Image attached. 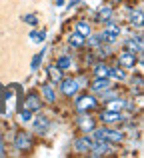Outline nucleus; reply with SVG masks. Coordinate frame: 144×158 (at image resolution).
<instances>
[{
  "instance_id": "f257e3e1",
  "label": "nucleus",
  "mask_w": 144,
  "mask_h": 158,
  "mask_svg": "<svg viewBox=\"0 0 144 158\" xmlns=\"http://www.w3.org/2000/svg\"><path fill=\"white\" fill-rule=\"evenodd\" d=\"M90 134H92V140H106V142H112V144H118L124 140V132L116 130L114 126H106V124L100 128L94 126V130Z\"/></svg>"
},
{
  "instance_id": "f03ea898",
  "label": "nucleus",
  "mask_w": 144,
  "mask_h": 158,
  "mask_svg": "<svg viewBox=\"0 0 144 158\" xmlns=\"http://www.w3.org/2000/svg\"><path fill=\"white\" fill-rule=\"evenodd\" d=\"M106 28L100 32V38H102V44H114L118 40V36H120V26H116V24L112 22V18L106 20Z\"/></svg>"
},
{
  "instance_id": "7ed1b4c3",
  "label": "nucleus",
  "mask_w": 144,
  "mask_h": 158,
  "mask_svg": "<svg viewBox=\"0 0 144 158\" xmlns=\"http://www.w3.org/2000/svg\"><path fill=\"white\" fill-rule=\"evenodd\" d=\"M74 104H76L78 112H90V110H94V108L98 106V100H96L94 94H82V96L76 98Z\"/></svg>"
},
{
  "instance_id": "20e7f679",
  "label": "nucleus",
  "mask_w": 144,
  "mask_h": 158,
  "mask_svg": "<svg viewBox=\"0 0 144 158\" xmlns=\"http://www.w3.org/2000/svg\"><path fill=\"white\" fill-rule=\"evenodd\" d=\"M124 120H126V114H122V112H118V110L100 112V122L106 124V126H116L118 122H124Z\"/></svg>"
},
{
  "instance_id": "39448f33",
  "label": "nucleus",
  "mask_w": 144,
  "mask_h": 158,
  "mask_svg": "<svg viewBox=\"0 0 144 158\" xmlns=\"http://www.w3.org/2000/svg\"><path fill=\"white\" fill-rule=\"evenodd\" d=\"M32 144H34V140H32V136L28 132H18L14 136V148L18 152H28L32 148Z\"/></svg>"
},
{
  "instance_id": "423d86ee",
  "label": "nucleus",
  "mask_w": 144,
  "mask_h": 158,
  "mask_svg": "<svg viewBox=\"0 0 144 158\" xmlns=\"http://www.w3.org/2000/svg\"><path fill=\"white\" fill-rule=\"evenodd\" d=\"M138 58H140V56H136L134 52L122 50L120 54H118V66H120V68H124V70H132L134 66L138 64Z\"/></svg>"
},
{
  "instance_id": "0eeeda50",
  "label": "nucleus",
  "mask_w": 144,
  "mask_h": 158,
  "mask_svg": "<svg viewBox=\"0 0 144 158\" xmlns=\"http://www.w3.org/2000/svg\"><path fill=\"white\" fill-rule=\"evenodd\" d=\"M58 84H60V92H62L64 96H68V98L76 96V94L80 92V88H78V82H76V78H62V80H60Z\"/></svg>"
},
{
  "instance_id": "6e6552de",
  "label": "nucleus",
  "mask_w": 144,
  "mask_h": 158,
  "mask_svg": "<svg viewBox=\"0 0 144 158\" xmlns=\"http://www.w3.org/2000/svg\"><path fill=\"white\" fill-rule=\"evenodd\" d=\"M22 104H24V108H26V110L36 112V110H40V108H42V98L38 96V92H34V90H32V92L26 94V98H24Z\"/></svg>"
},
{
  "instance_id": "1a4fd4ad",
  "label": "nucleus",
  "mask_w": 144,
  "mask_h": 158,
  "mask_svg": "<svg viewBox=\"0 0 144 158\" xmlns=\"http://www.w3.org/2000/svg\"><path fill=\"white\" fill-rule=\"evenodd\" d=\"M92 144H94L92 136H78V138L72 142V146H74V150H76V152H80V154H86V152H90Z\"/></svg>"
},
{
  "instance_id": "9d476101",
  "label": "nucleus",
  "mask_w": 144,
  "mask_h": 158,
  "mask_svg": "<svg viewBox=\"0 0 144 158\" xmlns=\"http://www.w3.org/2000/svg\"><path fill=\"white\" fill-rule=\"evenodd\" d=\"M76 124L80 126L82 132H92L94 126H96V120H94L92 116L88 114V112H80V116H78V120H76Z\"/></svg>"
},
{
  "instance_id": "9b49d317",
  "label": "nucleus",
  "mask_w": 144,
  "mask_h": 158,
  "mask_svg": "<svg viewBox=\"0 0 144 158\" xmlns=\"http://www.w3.org/2000/svg\"><path fill=\"white\" fill-rule=\"evenodd\" d=\"M124 50L128 52H134L136 56H142V36H132V38H128L124 42Z\"/></svg>"
},
{
  "instance_id": "f8f14e48",
  "label": "nucleus",
  "mask_w": 144,
  "mask_h": 158,
  "mask_svg": "<svg viewBox=\"0 0 144 158\" xmlns=\"http://www.w3.org/2000/svg\"><path fill=\"white\" fill-rule=\"evenodd\" d=\"M110 86H112V82H110V78H102V76H96L92 80V84H90V90H92L94 94H100L104 92V90H108Z\"/></svg>"
},
{
  "instance_id": "ddd939ff",
  "label": "nucleus",
  "mask_w": 144,
  "mask_h": 158,
  "mask_svg": "<svg viewBox=\"0 0 144 158\" xmlns=\"http://www.w3.org/2000/svg\"><path fill=\"white\" fill-rule=\"evenodd\" d=\"M32 120H34V124H32L34 132H38V134H46L48 128H50V120H48L46 116H38V118H32Z\"/></svg>"
},
{
  "instance_id": "4468645a",
  "label": "nucleus",
  "mask_w": 144,
  "mask_h": 158,
  "mask_svg": "<svg viewBox=\"0 0 144 158\" xmlns=\"http://www.w3.org/2000/svg\"><path fill=\"white\" fill-rule=\"evenodd\" d=\"M42 96H44V100L48 102V104H54L56 102V90H54V84L52 82H48V84H42Z\"/></svg>"
},
{
  "instance_id": "2eb2a0df",
  "label": "nucleus",
  "mask_w": 144,
  "mask_h": 158,
  "mask_svg": "<svg viewBox=\"0 0 144 158\" xmlns=\"http://www.w3.org/2000/svg\"><path fill=\"white\" fill-rule=\"evenodd\" d=\"M142 24H144V12H142V8H136V10L130 14V26L142 28Z\"/></svg>"
},
{
  "instance_id": "dca6fc26",
  "label": "nucleus",
  "mask_w": 144,
  "mask_h": 158,
  "mask_svg": "<svg viewBox=\"0 0 144 158\" xmlns=\"http://www.w3.org/2000/svg\"><path fill=\"white\" fill-rule=\"evenodd\" d=\"M86 42V38L82 34H78V32H72L70 36H68V44H70L72 48H82Z\"/></svg>"
},
{
  "instance_id": "f3484780",
  "label": "nucleus",
  "mask_w": 144,
  "mask_h": 158,
  "mask_svg": "<svg viewBox=\"0 0 144 158\" xmlns=\"http://www.w3.org/2000/svg\"><path fill=\"white\" fill-rule=\"evenodd\" d=\"M124 104H126V100H122V98H112V100H108L106 102V110H118V112H122L124 110Z\"/></svg>"
},
{
  "instance_id": "a211bd4d",
  "label": "nucleus",
  "mask_w": 144,
  "mask_h": 158,
  "mask_svg": "<svg viewBox=\"0 0 144 158\" xmlns=\"http://www.w3.org/2000/svg\"><path fill=\"white\" fill-rule=\"evenodd\" d=\"M48 78H50L52 84H58V82L62 80V70H60L58 66H50V68H48Z\"/></svg>"
},
{
  "instance_id": "6ab92c4d",
  "label": "nucleus",
  "mask_w": 144,
  "mask_h": 158,
  "mask_svg": "<svg viewBox=\"0 0 144 158\" xmlns=\"http://www.w3.org/2000/svg\"><path fill=\"white\" fill-rule=\"evenodd\" d=\"M72 64H74L72 56H66V54L58 56V60H56V66H58L60 70H68V68H72Z\"/></svg>"
},
{
  "instance_id": "aec40b11",
  "label": "nucleus",
  "mask_w": 144,
  "mask_h": 158,
  "mask_svg": "<svg viewBox=\"0 0 144 158\" xmlns=\"http://www.w3.org/2000/svg\"><path fill=\"white\" fill-rule=\"evenodd\" d=\"M100 44H102L100 32H98V34H92V32H90V34L86 36V42H84V46H90V48H98Z\"/></svg>"
},
{
  "instance_id": "412c9836",
  "label": "nucleus",
  "mask_w": 144,
  "mask_h": 158,
  "mask_svg": "<svg viewBox=\"0 0 144 158\" xmlns=\"http://www.w3.org/2000/svg\"><path fill=\"white\" fill-rule=\"evenodd\" d=\"M108 78H112V80H124V78H126V72H124V68H120V66H114V68H108Z\"/></svg>"
},
{
  "instance_id": "4be33fe9",
  "label": "nucleus",
  "mask_w": 144,
  "mask_h": 158,
  "mask_svg": "<svg viewBox=\"0 0 144 158\" xmlns=\"http://www.w3.org/2000/svg\"><path fill=\"white\" fill-rule=\"evenodd\" d=\"M112 14H114V10H112V6H102L100 10H98V14H96V18L100 20V22H106V20H110L112 18Z\"/></svg>"
},
{
  "instance_id": "5701e85b",
  "label": "nucleus",
  "mask_w": 144,
  "mask_h": 158,
  "mask_svg": "<svg viewBox=\"0 0 144 158\" xmlns=\"http://www.w3.org/2000/svg\"><path fill=\"white\" fill-rule=\"evenodd\" d=\"M108 68H110V66L104 64V62H96V64L92 66L94 74H96V76H102V78H108Z\"/></svg>"
},
{
  "instance_id": "b1692460",
  "label": "nucleus",
  "mask_w": 144,
  "mask_h": 158,
  "mask_svg": "<svg viewBox=\"0 0 144 158\" xmlns=\"http://www.w3.org/2000/svg\"><path fill=\"white\" fill-rule=\"evenodd\" d=\"M76 32H78V34H82V36L86 38V36L92 32V26H90L86 20H80V22H76Z\"/></svg>"
},
{
  "instance_id": "393cba45",
  "label": "nucleus",
  "mask_w": 144,
  "mask_h": 158,
  "mask_svg": "<svg viewBox=\"0 0 144 158\" xmlns=\"http://www.w3.org/2000/svg\"><path fill=\"white\" fill-rule=\"evenodd\" d=\"M30 40L34 44H42L44 40H46V32L44 30H32L30 32Z\"/></svg>"
},
{
  "instance_id": "a878e982",
  "label": "nucleus",
  "mask_w": 144,
  "mask_h": 158,
  "mask_svg": "<svg viewBox=\"0 0 144 158\" xmlns=\"http://www.w3.org/2000/svg\"><path fill=\"white\" fill-rule=\"evenodd\" d=\"M44 54H46V50H42V52H38L34 58H32V64H30V68H32V72H36V70L40 68V64H42V58H44Z\"/></svg>"
},
{
  "instance_id": "bb28decb",
  "label": "nucleus",
  "mask_w": 144,
  "mask_h": 158,
  "mask_svg": "<svg viewBox=\"0 0 144 158\" xmlns=\"http://www.w3.org/2000/svg\"><path fill=\"white\" fill-rule=\"evenodd\" d=\"M30 120H32V112L26 110V108H24V110L20 108V110H18V122L20 124H26V122H30Z\"/></svg>"
},
{
  "instance_id": "cd10ccee",
  "label": "nucleus",
  "mask_w": 144,
  "mask_h": 158,
  "mask_svg": "<svg viewBox=\"0 0 144 158\" xmlns=\"http://www.w3.org/2000/svg\"><path fill=\"white\" fill-rule=\"evenodd\" d=\"M116 96H118V92L112 88V86H110L108 90H104V92H100V98H102V100H112V98H116Z\"/></svg>"
},
{
  "instance_id": "c85d7f7f",
  "label": "nucleus",
  "mask_w": 144,
  "mask_h": 158,
  "mask_svg": "<svg viewBox=\"0 0 144 158\" xmlns=\"http://www.w3.org/2000/svg\"><path fill=\"white\" fill-rule=\"evenodd\" d=\"M22 22L30 24V26H36V24H38V16H36V14H24L22 16Z\"/></svg>"
},
{
  "instance_id": "c756f323",
  "label": "nucleus",
  "mask_w": 144,
  "mask_h": 158,
  "mask_svg": "<svg viewBox=\"0 0 144 158\" xmlns=\"http://www.w3.org/2000/svg\"><path fill=\"white\" fill-rule=\"evenodd\" d=\"M76 82H78V88H86L88 86V78H86V74H80V76H76Z\"/></svg>"
},
{
  "instance_id": "7c9ffc66",
  "label": "nucleus",
  "mask_w": 144,
  "mask_h": 158,
  "mask_svg": "<svg viewBox=\"0 0 144 158\" xmlns=\"http://www.w3.org/2000/svg\"><path fill=\"white\" fill-rule=\"evenodd\" d=\"M132 86H136V92H142V74H138L136 80L132 78Z\"/></svg>"
},
{
  "instance_id": "2f4dec72",
  "label": "nucleus",
  "mask_w": 144,
  "mask_h": 158,
  "mask_svg": "<svg viewBox=\"0 0 144 158\" xmlns=\"http://www.w3.org/2000/svg\"><path fill=\"white\" fill-rule=\"evenodd\" d=\"M6 154V150H4V140H2V134H0V156Z\"/></svg>"
},
{
  "instance_id": "473e14b6",
  "label": "nucleus",
  "mask_w": 144,
  "mask_h": 158,
  "mask_svg": "<svg viewBox=\"0 0 144 158\" xmlns=\"http://www.w3.org/2000/svg\"><path fill=\"white\" fill-rule=\"evenodd\" d=\"M80 2H82V0H70V2H68V8H74L76 4H80Z\"/></svg>"
}]
</instances>
